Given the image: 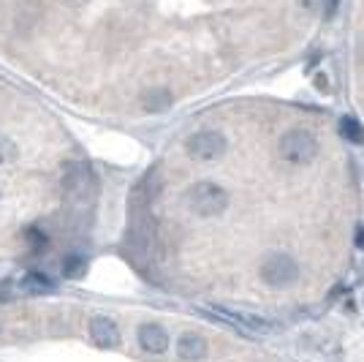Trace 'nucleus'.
I'll list each match as a JSON object with an SVG mask.
<instances>
[{
	"mask_svg": "<svg viewBox=\"0 0 364 362\" xmlns=\"http://www.w3.org/2000/svg\"><path fill=\"white\" fill-rule=\"evenodd\" d=\"M185 204L199 218H215L228 207V191L218 182L202 180L185 191Z\"/></svg>",
	"mask_w": 364,
	"mask_h": 362,
	"instance_id": "1",
	"label": "nucleus"
},
{
	"mask_svg": "<svg viewBox=\"0 0 364 362\" xmlns=\"http://www.w3.org/2000/svg\"><path fill=\"white\" fill-rule=\"evenodd\" d=\"M60 185H63V194H65V199L68 201L82 204V201L93 199V194H96L93 169H90L84 161H68L63 166Z\"/></svg>",
	"mask_w": 364,
	"mask_h": 362,
	"instance_id": "2",
	"label": "nucleus"
},
{
	"mask_svg": "<svg viewBox=\"0 0 364 362\" xmlns=\"http://www.w3.org/2000/svg\"><path fill=\"white\" fill-rule=\"evenodd\" d=\"M278 150H280L283 161L294 163V166H304L318 156V139L304 128H291L280 137Z\"/></svg>",
	"mask_w": 364,
	"mask_h": 362,
	"instance_id": "3",
	"label": "nucleus"
},
{
	"mask_svg": "<svg viewBox=\"0 0 364 362\" xmlns=\"http://www.w3.org/2000/svg\"><path fill=\"white\" fill-rule=\"evenodd\" d=\"M259 275L266 286H275V289H283L299 278V264L294 256L288 254H272L269 259H264L259 267Z\"/></svg>",
	"mask_w": 364,
	"mask_h": 362,
	"instance_id": "4",
	"label": "nucleus"
},
{
	"mask_svg": "<svg viewBox=\"0 0 364 362\" xmlns=\"http://www.w3.org/2000/svg\"><path fill=\"white\" fill-rule=\"evenodd\" d=\"M226 147H228V142H226L221 131H196L193 137H188V142H185L188 156L204 163L218 161L226 153Z\"/></svg>",
	"mask_w": 364,
	"mask_h": 362,
	"instance_id": "5",
	"label": "nucleus"
},
{
	"mask_svg": "<svg viewBox=\"0 0 364 362\" xmlns=\"http://www.w3.org/2000/svg\"><path fill=\"white\" fill-rule=\"evenodd\" d=\"M90 338L98 349H117L120 346V327L106 316H96L90 322Z\"/></svg>",
	"mask_w": 364,
	"mask_h": 362,
	"instance_id": "6",
	"label": "nucleus"
},
{
	"mask_svg": "<svg viewBox=\"0 0 364 362\" xmlns=\"http://www.w3.org/2000/svg\"><path fill=\"white\" fill-rule=\"evenodd\" d=\"M215 316H221L223 322H228L231 327H242L247 332H253V330H272V324L264 322V319H256V316H250V313H242V311H228V308H223V305H212L209 308Z\"/></svg>",
	"mask_w": 364,
	"mask_h": 362,
	"instance_id": "7",
	"label": "nucleus"
},
{
	"mask_svg": "<svg viewBox=\"0 0 364 362\" xmlns=\"http://www.w3.org/2000/svg\"><path fill=\"white\" fill-rule=\"evenodd\" d=\"M139 346L147 354H163L169 349V332L161 324H142L139 327Z\"/></svg>",
	"mask_w": 364,
	"mask_h": 362,
	"instance_id": "8",
	"label": "nucleus"
},
{
	"mask_svg": "<svg viewBox=\"0 0 364 362\" xmlns=\"http://www.w3.org/2000/svg\"><path fill=\"white\" fill-rule=\"evenodd\" d=\"M174 96L169 87H150L142 93V109L144 112H152V115H161L166 109H171Z\"/></svg>",
	"mask_w": 364,
	"mask_h": 362,
	"instance_id": "9",
	"label": "nucleus"
},
{
	"mask_svg": "<svg viewBox=\"0 0 364 362\" xmlns=\"http://www.w3.org/2000/svg\"><path fill=\"white\" fill-rule=\"evenodd\" d=\"M177 354L188 362L204 360L207 357V341H204L199 332H185V335H180V341H177Z\"/></svg>",
	"mask_w": 364,
	"mask_h": 362,
	"instance_id": "10",
	"label": "nucleus"
},
{
	"mask_svg": "<svg viewBox=\"0 0 364 362\" xmlns=\"http://www.w3.org/2000/svg\"><path fill=\"white\" fill-rule=\"evenodd\" d=\"M20 289L22 292H30V294H46V292L55 289V281L49 275H44V273H27L20 281Z\"/></svg>",
	"mask_w": 364,
	"mask_h": 362,
	"instance_id": "11",
	"label": "nucleus"
},
{
	"mask_svg": "<svg viewBox=\"0 0 364 362\" xmlns=\"http://www.w3.org/2000/svg\"><path fill=\"white\" fill-rule=\"evenodd\" d=\"M340 137H343L345 142H351V144H364L362 123L356 120V118H343V120H340Z\"/></svg>",
	"mask_w": 364,
	"mask_h": 362,
	"instance_id": "12",
	"label": "nucleus"
},
{
	"mask_svg": "<svg viewBox=\"0 0 364 362\" xmlns=\"http://www.w3.org/2000/svg\"><path fill=\"white\" fill-rule=\"evenodd\" d=\"M84 270H87V259L79 256V254H71V256L63 259V275L65 278H82Z\"/></svg>",
	"mask_w": 364,
	"mask_h": 362,
	"instance_id": "13",
	"label": "nucleus"
},
{
	"mask_svg": "<svg viewBox=\"0 0 364 362\" xmlns=\"http://www.w3.org/2000/svg\"><path fill=\"white\" fill-rule=\"evenodd\" d=\"M17 156H20V150H17L14 139H8L6 134H0V163L17 161Z\"/></svg>",
	"mask_w": 364,
	"mask_h": 362,
	"instance_id": "14",
	"label": "nucleus"
},
{
	"mask_svg": "<svg viewBox=\"0 0 364 362\" xmlns=\"http://www.w3.org/2000/svg\"><path fill=\"white\" fill-rule=\"evenodd\" d=\"M299 3H302L304 11H318L324 6V0H299Z\"/></svg>",
	"mask_w": 364,
	"mask_h": 362,
	"instance_id": "15",
	"label": "nucleus"
},
{
	"mask_svg": "<svg viewBox=\"0 0 364 362\" xmlns=\"http://www.w3.org/2000/svg\"><path fill=\"white\" fill-rule=\"evenodd\" d=\"M337 6H340V0H329V6H326V20H332V17H334Z\"/></svg>",
	"mask_w": 364,
	"mask_h": 362,
	"instance_id": "16",
	"label": "nucleus"
}]
</instances>
